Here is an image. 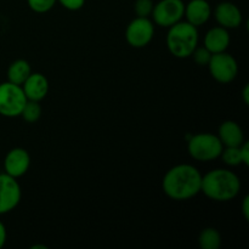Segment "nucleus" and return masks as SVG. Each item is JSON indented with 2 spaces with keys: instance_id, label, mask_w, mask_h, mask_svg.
Segmentation results:
<instances>
[{
  "instance_id": "1",
  "label": "nucleus",
  "mask_w": 249,
  "mask_h": 249,
  "mask_svg": "<svg viewBox=\"0 0 249 249\" xmlns=\"http://www.w3.org/2000/svg\"><path fill=\"white\" fill-rule=\"evenodd\" d=\"M202 174L195 165L182 163L174 165L164 174L162 189L173 201H187L201 194Z\"/></svg>"
},
{
  "instance_id": "2",
  "label": "nucleus",
  "mask_w": 249,
  "mask_h": 249,
  "mask_svg": "<svg viewBox=\"0 0 249 249\" xmlns=\"http://www.w3.org/2000/svg\"><path fill=\"white\" fill-rule=\"evenodd\" d=\"M241 179L236 173L216 168L202 175L201 192L214 202H230L240 195Z\"/></svg>"
},
{
  "instance_id": "3",
  "label": "nucleus",
  "mask_w": 249,
  "mask_h": 249,
  "mask_svg": "<svg viewBox=\"0 0 249 249\" xmlns=\"http://www.w3.org/2000/svg\"><path fill=\"white\" fill-rule=\"evenodd\" d=\"M198 28L186 21H180L168 28L165 44L168 51L177 58L191 57L198 46Z\"/></svg>"
},
{
  "instance_id": "4",
  "label": "nucleus",
  "mask_w": 249,
  "mask_h": 249,
  "mask_svg": "<svg viewBox=\"0 0 249 249\" xmlns=\"http://www.w3.org/2000/svg\"><path fill=\"white\" fill-rule=\"evenodd\" d=\"M223 143L218 135L211 133H199L192 135L187 141V152L191 158L198 162H212L220 158Z\"/></svg>"
},
{
  "instance_id": "5",
  "label": "nucleus",
  "mask_w": 249,
  "mask_h": 249,
  "mask_svg": "<svg viewBox=\"0 0 249 249\" xmlns=\"http://www.w3.org/2000/svg\"><path fill=\"white\" fill-rule=\"evenodd\" d=\"M27 97L21 85L11 82L0 83V116L16 118L21 116Z\"/></svg>"
},
{
  "instance_id": "6",
  "label": "nucleus",
  "mask_w": 249,
  "mask_h": 249,
  "mask_svg": "<svg viewBox=\"0 0 249 249\" xmlns=\"http://www.w3.org/2000/svg\"><path fill=\"white\" fill-rule=\"evenodd\" d=\"M209 72L220 84H230L238 74V63L236 58L229 53H213L208 63Z\"/></svg>"
},
{
  "instance_id": "7",
  "label": "nucleus",
  "mask_w": 249,
  "mask_h": 249,
  "mask_svg": "<svg viewBox=\"0 0 249 249\" xmlns=\"http://www.w3.org/2000/svg\"><path fill=\"white\" fill-rule=\"evenodd\" d=\"M185 2L182 0H160L152 10V21L157 26L169 28L173 24L182 21Z\"/></svg>"
},
{
  "instance_id": "8",
  "label": "nucleus",
  "mask_w": 249,
  "mask_h": 249,
  "mask_svg": "<svg viewBox=\"0 0 249 249\" xmlns=\"http://www.w3.org/2000/svg\"><path fill=\"white\" fill-rule=\"evenodd\" d=\"M155 36V23L150 17H135L125 29V40L131 48L142 49Z\"/></svg>"
},
{
  "instance_id": "9",
  "label": "nucleus",
  "mask_w": 249,
  "mask_h": 249,
  "mask_svg": "<svg viewBox=\"0 0 249 249\" xmlns=\"http://www.w3.org/2000/svg\"><path fill=\"white\" fill-rule=\"evenodd\" d=\"M22 198V190L18 181L6 173L0 174V215L17 208Z\"/></svg>"
},
{
  "instance_id": "10",
  "label": "nucleus",
  "mask_w": 249,
  "mask_h": 249,
  "mask_svg": "<svg viewBox=\"0 0 249 249\" xmlns=\"http://www.w3.org/2000/svg\"><path fill=\"white\" fill-rule=\"evenodd\" d=\"M31 167V156L22 147H15L6 153L4 158V173L18 179L27 174Z\"/></svg>"
},
{
  "instance_id": "11",
  "label": "nucleus",
  "mask_w": 249,
  "mask_h": 249,
  "mask_svg": "<svg viewBox=\"0 0 249 249\" xmlns=\"http://www.w3.org/2000/svg\"><path fill=\"white\" fill-rule=\"evenodd\" d=\"M214 18L220 27L226 29H236L242 24V11L231 1H223L214 9Z\"/></svg>"
},
{
  "instance_id": "12",
  "label": "nucleus",
  "mask_w": 249,
  "mask_h": 249,
  "mask_svg": "<svg viewBox=\"0 0 249 249\" xmlns=\"http://www.w3.org/2000/svg\"><path fill=\"white\" fill-rule=\"evenodd\" d=\"M21 87L27 100L38 102L45 99L50 89L48 78L39 72H32Z\"/></svg>"
},
{
  "instance_id": "13",
  "label": "nucleus",
  "mask_w": 249,
  "mask_h": 249,
  "mask_svg": "<svg viewBox=\"0 0 249 249\" xmlns=\"http://www.w3.org/2000/svg\"><path fill=\"white\" fill-rule=\"evenodd\" d=\"M212 14L213 10L207 0H190L185 4V19L197 28L206 24L211 19Z\"/></svg>"
},
{
  "instance_id": "14",
  "label": "nucleus",
  "mask_w": 249,
  "mask_h": 249,
  "mask_svg": "<svg viewBox=\"0 0 249 249\" xmlns=\"http://www.w3.org/2000/svg\"><path fill=\"white\" fill-rule=\"evenodd\" d=\"M231 43V36L229 29L216 26L209 29L203 39V46L212 53H224L228 50Z\"/></svg>"
},
{
  "instance_id": "15",
  "label": "nucleus",
  "mask_w": 249,
  "mask_h": 249,
  "mask_svg": "<svg viewBox=\"0 0 249 249\" xmlns=\"http://www.w3.org/2000/svg\"><path fill=\"white\" fill-rule=\"evenodd\" d=\"M218 138L224 147H238L246 141L245 133L240 124L235 121H225L219 125Z\"/></svg>"
},
{
  "instance_id": "16",
  "label": "nucleus",
  "mask_w": 249,
  "mask_h": 249,
  "mask_svg": "<svg viewBox=\"0 0 249 249\" xmlns=\"http://www.w3.org/2000/svg\"><path fill=\"white\" fill-rule=\"evenodd\" d=\"M31 73L32 67L28 61L18 58V60H15L14 62L10 63L6 73L7 80L14 83V84L22 85Z\"/></svg>"
},
{
  "instance_id": "17",
  "label": "nucleus",
  "mask_w": 249,
  "mask_h": 249,
  "mask_svg": "<svg viewBox=\"0 0 249 249\" xmlns=\"http://www.w3.org/2000/svg\"><path fill=\"white\" fill-rule=\"evenodd\" d=\"M220 232L215 228H206L198 236V245L202 249H219L221 247Z\"/></svg>"
},
{
  "instance_id": "18",
  "label": "nucleus",
  "mask_w": 249,
  "mask_h": 249,
  "mask_svg": "<svg viewBox=\"0 0 249 249\" xmlns=\"http://www.w3.org/2000/svg\"><path fill=\"white\" fill-rule=\"evenodd\" d=\"M27 123H36L40 119L41 117V106L38 101H31L27 100L24 104L23 108H22L21 116Z\"/></svg>"
},
{
  "instance_id": "19",
  "label": "nucleus",
  "mask_w": 249,
  "mask_h": 249,
  "mask_svg": "<svg viewBox=\"0 0 249 249\" xmlns=\"http://www.w3.org/2000/svg\"><path fill=\"white\" fill-rule=\"evenodd\" d=\"M220 158L228 167H238V165H242L240 146L238 147H224Z\"/></svg>"
},
{
  "instance_id": "20",
  "label": "nucleus",
  "mask_w": 249,
  "mask_h": 249,
  "mask_svg": "<svg viewBox=\"0 0 249 249\" xmlns=\"http://www.w3.org/2000/svg\"><path fill=\"white\" fill-rule=\"evenodd\" d=\"M57 0H27L29 9L36 14H46L53 9Z\"/></svg>"
},
{
  "instance_id": "21",
  "label": "nucleus",
  "mask_w": 249,
  "mask_h": 249,
  "mask_svg": "<svg viewBox=\"0 0 249 249\" xmlns=\"http://www.w3.org/2000/svg\"><path fill=\"white\" fill-rule=\"evenodd\" d=\"M153 6H155L153 0H135L134 11H135L136 17H150Z\"/></svg>"
},
{
  "instance_id": "22",
  "label": "nucleus",
  "mask_w": 249,
  "mask_h": 249,
  "mask_svg": "<svg viewBox=\"0 0 249 249\" xmlns=\"http://www.w3.org/2000/svg\"><path fill=\"white\" fill-rule=\"evenodd\" d=\"M212 55H213V53H212L209 50H207L204 46H201V48L197 46V48L194 50V53H192L191 56L192 58H194L195 62H196L198 66H208Z\"/></svg>"
},
{
  "instance_id": "23",
  "label": "nucleus",
  "mask_w": 249,
  "mask_h": 249,
  "mask_svg": "<svg viewBox=\"0 0 249 249\" xmlns=\"http://www.w3.org/2000/svg\"><path fill=\"white\" fill-rule=\"evenodd\" d=\"M57 2L68 11H78L85 5V0H57Z\"/></svg>"
},
{
  "instance_id": "24",
  "label": "nucleus",
  "mask_w": 249,
  "mask_h": 249,
  "mask_svg": "<svg viewBox=\"0 0 249 249\" xmlns=\"http://www.w3.org/2000/svg\"><path fill=\"white\" fill-rule=\"evenodd\" d=\"M240 153H241V160H242V164L248 167L249 165V142L245 141L242 145L240 146Z\"/></svg>"
},
{
  "instance_id": "25",
  "label": "nucleus",
  "mask_w": 249,
  "mask_h": 249,
  "mask_svg": "<svg viewBox=\"0 0 249 249\" xmlns=\"http://www.w3.org/2000/svg\"><path fill=\"white\" fill-rule=\"evenodd\" d=\"M7 240V232H6V228H5L4 223L0 220V249L5 246Z\"/></svg>"
},
{
  "instance_id": "26",
  "label": "nucleus",
  "mask_w": 249,
  "mask_h": 249,
  "mask_svg": "<svg viewBox=\"0 0 249 249\" xmlns=\"http://www.w3.org/2000/svg\"><path fill=\"white\" fill-rule=\"evenodd\" d=\"M241 209H242V214H243V218L246 220L249 219V197L246 196L242 201V206H241Z\"/></svg>"
},
{
  "instance_id": "27",
  "label": "nucleus",
  "mask_w": 249,
  "mask_h": 249,
  "mask_svg": "<svg viewBox=\"0 0 249 249\" xmlns=\"http://www.w3.org/2000/svg\"><path fill=\"white\" fill-rule=\"evenodd\" d=\"M242 97H243V101H245V104L248 105L249 104V85L248 84H246L245 88H243Z\"/></svg>"
},
{
  "instance_id": "28",
  "label": "nucleus",
  "mask_w": 249,
  "mask_h": 249,
  "mask_svg": "<svg viewBox=\"0 0 249 249\" xmlns=\"http://www.w3.org/2000/svg\"><path fill=\"white\" fill-rule=\"evenodd\" d=\"M38 248H40V249H48V247H46V246H39V245L32 246V249H38Z\"/></svg>"
}]
</instances>
